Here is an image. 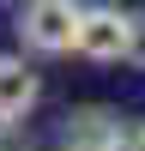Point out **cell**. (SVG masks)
<instances>
[{
	"instance_id": "cell-5",
	"label": "cell",
	"mask_w": 145,
	"mask_h": 151,
	"mask_svg": "<svg viewBox=\"0 0 145 151\" xmlns=\"http://www.w3.org/2000/svg\"><path fill=\"white\" fill-rule=\"evenodd\" d=\"M127 60L145 67V12H133V36H127Z\"/></svg>"
},
{
	"instance_id": "cell-7",
	"label": "cell",
	"mask_w": 145,
	"mask_h": 151,
	"mask_svg": "<svg viewBox=\"0 0 145 151\" xmlns=\"http://www.w3.org/2000/svg\"><path fill=\"white\" fill-rule=\"evenodd\" d=\"M127 151H145V127H133V139H127Z\"/></svg>"
},
{
	"instance_id": "cell-2",
	"label": "cell",
	"mask_w": 145,
	"mask_h": 151,
	"mask_svg": "<svg viewBox=\"0 0 145 151\" xmlns=\"http://www.w3.org/2000/svg\"><path fill=\"white\" fill-rule=\"evenodd\" d=\"M133 127L115 115V109L103 103H85V109H67V121H60V151H127Z\"/></svg>"
},
{
	"instance_id": "cell-1",
	"label": "cell",
	"mask_w": 145,
	"mask_h": 151,
	"mask_svg": "<svg viewBox=\"0 0 145 151\" xmlns=\"http://www.w3.org/2000/svg\"><path fill=\"white\" fill-rule=\"evenodd\" d=\"M79 0H24L18 12V36L30 55H72V36H79Z\"/></svg>"
},
{
	"instance_id": "cell-4",
	"label": "cell",
	"mask_w": 145,
	"mask_h": 151,
	"mask_svg": "<svg viewBox=\"0 0 145 151\" xmlns=\"http://www.w3.org/2000/svg\"><path fill=\"white\" fill-rule=\"evenodd\" d=\"M42 103V79L24 67V55H0V121H24Z\"/></svg>"
},
{
	"instance_id": "cell-6",
	"label": "cell",
	"mask_w": 145,
	"mask_h": 151,
	"mask_svg": "<svg viewBox=\"0 0 145 151\" xmlns=\"http://www.w3.org/2000/svg\"><path fill=\"white\" fill-rule=\"evenodd\" d=\"M0 151H30V133L18 121H0Z\"/></svg>"
},
{
	"instance_id": "cell-3",
	"label": "cell",
	"mask_w": 145,
	"mask_h": 151,
	"mask_svg": "<svg viewBox=\"0 0 145 151\" xmlns=\"http://www.w3.org/2000/svg\"><path fill=\"white\" fill-rule=\"evenodd\" d=\"M127 36H133V12L85 6L79 12V36H72V55H85V60H127Z\"/></svg>"
}]
</instances>
